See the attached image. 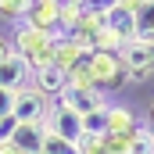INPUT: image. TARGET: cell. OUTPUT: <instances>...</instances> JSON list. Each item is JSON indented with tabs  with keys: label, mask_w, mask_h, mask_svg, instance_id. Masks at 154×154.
I'll use <instances>...</instances> for the list:
<instances>
[{
	"label": "cell",
	"mask_w": 154,
	"mask_h": 154,
	"mask_svg": "<svg viewBox=\"0 0 154 154\" xmlns=\"http://www.w3.org/2000/svg\"><path fill=\"white\" fill-rule=\"evenodd\" d=\"M82 7H86V4H61V36H68V32L75 29Z\"/></svg>",
	"instance_id": "cell-17"
},
{
	"label": "cell",
	"mask_w": 154,
	"mask_h": 154,
	"mask_svg": "<svg viewBox=\"0 0 154 154\" xmlns=\"http://www.w3.org/2000/svg\"><path fill=\"white\" fill-rule=\"evenodd\" d=\"M54 39L57 36H47V32H36V29H25V25H18L14 29V54L32 68H47V65H54Z\"/></svg>",
	"instance_id": "cell-1"
},
{
	"label": "cell",
	"mask_w": 154,
	"mask_h": 154,
	"mask_svg": "<svg viewBox=\"0 0 154 154\" xmlns=\"http://www.w3.org/2000/svg\"><path fill=\"white\" fill-rule=\"evenodd\" d=\"M14 125H18V122H14L11 115H7V118H0V147H4V143H11V133H14Z\"/></svg>",
	"instance_id": "cell-20"
},
{
	"label": "cell",
	"mask_w": 154,
	"mask_h": 154,
	"mask_svg": "<svg viewBox=\"0 0 154 154\" xmlns=\"http://www.w3.org/2000/svg\"><path fill=\"white\" fill-rule=\"evenodd\" d=\"M32 86H36V90L43 93V97L57 100V97L65 93V86H68V75H65L61 68L47 65V68H39V72H32Z\"/></svg>",
	"instance_id": "cell-10"
},
{
	"label": "cell",
	"mask_w": 154,
	"mask_h": 154,
	"mask_svg": "<svg viewBox=\"0 0 154 154\" xmlns=\"http://www.w3.org/2000/svg\"><path fill=\"white\" fill-rule=\"evenodd\" d=\"M129 154H154V133L147 125H140V129L129 136Z\"/></svg>",
	"instance_id": "cell-15"
},
{
	"label": "cell",
	"mask_w": 154,
	"mask_h": 154,
	"mask_svg": "<svg viewBox=\"0 0 154 154\" xmlns=\"http://www.w3.org/2000/svg\"><path fill=\"white\" fill-rule=\"evenodd\" d=\"M90 75H93V90H100V93L118 90V86L125 82L122 54H111V50H93V54H90Z\"/></svg>",
	"instance_id": "cell-3"
},
{
	"label": "cell",
	"mask_w": 154,
	"mask_h": 154,
	"mask_svg": "<svg viewBox=\"0 0 154 154\" xmlns=\"http://www.w3.org/2000/svg\"><path fill=\"white\" fill-rule=\"evenodd\" d=\"M22 14H25V4H22V0H0V18H4V22L22 25Z\"/></svg>",
	"instance_id": "cell-18"
},
{
	"label": "cell",
	"mask_w": 154,
	"mask_h": 154,
	"mask_svg": "<svg viewBox=\"0 0 154 154\" xmlns=\"http://www.w3.org/2000/svg\"><path fill=\"white\" fill-rule=\"evenodd\" d=\"M11 143L22 154H39L43 151V125H14Z\"/></svg>",
	"instance_id": "cell-13"
},
{
	"label": "cell",
	"mask_w": 154,
	"mask_h": 154,
	"mask_svg": "<svg viewBox=\"0 0 154 154\" xmlns=\"http://www.w3.org/2000/svg\"><path fill=\"white\" fill-rule=\"evenodd\" d=\"M140 129V122H136V115L129 111V108H122V104H108V133L111 136H133Z\"/></svg>",
	"instance_id": "cell-12"
},
{
	"label": "cell",
	"mask_w": 154,
	"mask_h": 154,
	"mask_svg": "<svg viewBox=\"0 0 154 154\" xmlns=\"http://www.w3.org/2000/svg\"><path fill=\"white\" fill-rule=\"evenodd\" d=\"M147 129L154 133V100H151V108H147Z\"/></svg>",
	"instance_id": "cell-23"
},
{
	"label": "cell",
	"mask_w": 154,
	"mask_h": 154,
	"mask_svg": "<svg viewBox=\"0 0 154 154\" xmlns=\"http://www.w3.org/2000/svg\"><path fill=\"white\" fill-rule=\"evenodd\" d=\"M82 54H90V50H82L75 39H68V36H57V39H54V68H61L65 75L82 61Z\"/></svg>",
	"instance_id": "cell-11"
},
{
	"label": "cell",
	"mask_w": 154,
	"mask_h": 154,
	"mask_svg": "<svg viewBox=\"0 0 154 154\" xmlns=\"http://www.w3.org/2000/svg\"><path fill=\"white\" fill-rule=\"evenodd\" d=\"M39 154H79L75 143H68V140H61V136H54V133H47L43 129V151Z\"/></svg>",
	"instance_id": "cell-16"
},
{
	"label": "cell",
	"mask_w": 154,
	"mask_h": 154,
	"mask_svg": "<svg viewBox=\"0 0 154 154\" xmlns=\"http://www.w3.org/2000/svg\"><path fill=\"white\" fill-rule=\"evenodd\" d=\"M57 104L61 108H68V111H75V115H97V111H104L108 108V100H104V93L100 90H93V86H65V93L57 97Z\"/></svg>",
	"instance_id": "cell-7"
},
{
	"label": "cell",
	"mask_w": 154,
	"mask_h": 154,
	"mask_svg": "<svg viewBox=\"0 0 154 154\" xmlns=\"http://www.w3.org/2000/svg\"><path fill=\"white\" fill-rule=\"evenodd\" d=\"M136 39H154V0L136 4Z\"/></svg>",
	"instance_id": "cell-14"
},
{
	"label": "cell",
	"mask_w": 154,
	"mask_h": 154,
	"mask_svg": "<svg viewBox=\"0 0 154 154\" xmlns=\"http://www.w3.org/2000/svg\"><path fill=\"white\" fill-rule=\"evenodd\" d=\"M0 154H22V151H18L14 143H4V147H0Z\"/></svg>",
	"instance_id": "cell-24"
},
{
	"label": "cell",
	"mask_w": 154,
	"mask_h": 154,
	"mask_svg": "<svg viewBox=\"0 0 154 154\" xmlns=\"http://www.w3.org/2000/svg\"><path fill=\"white\" fill-rule=\"evenodd\" d=\"M104 25L115 36L118 47L133 43L136 39V4L133 0H111V4H104Z\"/></svg>",
	"instance_id": "cell-4"
},
{
	"label": "cell",
	"mask_w": 154,
	"mask_h": 154,
	"mask_svg": "<svg viewBox=\"0 0 154 154\" xmlns=\"http://www.w3.org/2000/svg\"><path fill=\"white\" fill-rule=\"evenodd\" d=\"M11 54H14V43H11L7 36H0V65H4V61H7Z\"/></svg>",
	"instance_id": "cell-22"
},
{
	"label": "cell",
	"mask_w": 154,
	"mask_h": 154,
	"mask_svg": "<svg viewBox=\"0 0 154 154\" xmlns=\"http://www.w3.org/2000/svg\"><path fill=\"white\" fill-rule=\"evenodd\" d=\"M50 108H54V100H50V97H43L36 86L29 82L25 90H18V93H14L11 118H14L18 125H43L47 115H50Z\"/></svg>",
	"instance_id": "cell-2"
},
{
	"label": "cell",
	"mask_w": 154,
	"mask_h": 154,
	"mask_svg": "<svg viewBox=\"0 0 154 154\" xmlns=\"http://www.w3.org/2000/svg\"><path fill=\"white\" fill-rule=\"evenodd\" d=\"M122 65H125V79L143 82L154 75V39H133L122 47Z\"/></svg>",
	"instance_id": "cell-5"
},
{
	"label": "cell",
	"mask_w": 154,
	"mask_h": 154,
	"mask_svg": "<svg viewBox=\"0 0 154 154\" xmlns=\"http://www.w3.org/2000/svg\"><path fill=\"white\" fill-rule=\"evenodd\" d=\"M22 25L47 32V36H57L61 32V4L57 0H29L25 14H22Z\"/></svg>",
	"instance_id": "cell-6"
},
{
	"label": "cell",
	"mask_w": 154,
	"mask_h": 154,
	"mask_svg": "<svg viewBox=\"0 0 154 154\" xmlns=\"http://www.w3.org/2000/svg\"><path fill=\"white\" fill-rule=\"evenodd\" d=\"M32 82V68L18 57V54H11L4 65H0V90H11V93H18V90H25Z\"/></svg>",
	"instance_id": "cell-9"
},
{
	"label": "cell",
	"mask_w": 154,
	"mask_h": 154,
	"mask_svg": "<svg viewBox=\"0 0 154 154\" xmlns=\"http://www.w3.org/2000/svg\"><path fill=\"white\" fill-rule=\"evenodd\" d=\"M79 154H108L104 136H82L79 140Z\"/></svg>",
	"instance_id": "cell-19"
},
{
	"label": "cell",
	"mask_w": 154,
	"mask_h": 154,
	"mask_svg": "<svg viewBox=\"0 0 154 154\" xmlns=\"http://www.w3.org/2000/svg\"><path fill=\"white\" fill-rule=\"evenodd\" d=\"M43 129L47 133H54V136H61V140H68V143H75L86 136V125H82V115H75V111H68V108H61V104H54L50 108V115H47V122H43Z\"/></svg>",
	"instance_id": "cell-8"
},
{
	"label": "cell",
	"mask_w": 154,
	"mask_h": 154,
	"mask_svg": "<svg viewBox=\"0 0 154 154\" xmlns=\"http://www.w3.org/2000/svg\"><path fill=\"white\" fill-rule=\"evenodd\" d=\"M11 108H14V93L11 90H0V118L11 115Z\"/></svg>",
	"instance_id": "cell-21"
}]
</instances>
